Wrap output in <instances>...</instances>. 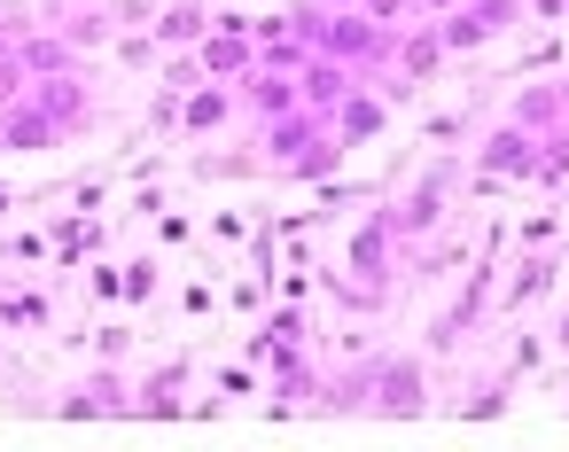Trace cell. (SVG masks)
<instances>
[{
	"instance_id": "9a60e30c",
	"label": "cell",
	"mask_w": 569,
	"mask_h": 452,
	"mask_svg": "<svg viewBox=\"0 0 569 452\" xmlns=\"http://www.w3.org/2000/svg\"><path fill=\"white\" fill-rule=\"evenodd\" d=\"M343 157H351V149H343V141H336V125H328V133H312L297 157H281L273 172H281V180H312V188H320V180H336V172H343Z\"/></svg>"
},
{
	"instance_id": "6da1fadb",
	"label": "cell",
	"mask_w": 569,
	"mask_h": 452,
	"mask_svg": "<svg viewBox=\"0 0 569 452\" xmlns=\"http://www.w3.org/2000/svg\"><path fill=\"white\" fill-rule=\"evenodd\" d=\"M390 40H398V32H390V24H375L367 9H328V24H320V40H312V48H320V56H336V63H351L359 79H375V71L390 63Z\"/></svg>"
},
{
	"instance_id": "cb8c5ba5",
	"label": "cell",
	"mask_w": 569,
	"mask_h": 452,
	"mask_svg": "<svg viewBox=\"0 0 569 452\" xmlns=\"http://www.w3.org/2000/svg\"><path fill=\"white\" fill-rule=\"evenodd\" d=\"M507 390H515V374H491V382H468V398H460V413H468V421H499V413H507Z\"/></svg>"
},
{
	"instance_id": "d4e9b609",
	"label": "cell",
	"mask_w": 569,
	"mask_h": 452,
	"mask_svg": "<svg viewBox=\"0 0 569 452\" xmlns=\"http://www.w3.org/2000/svg\"><path fill=\"white\" fill-rule=\"evenodd\" d=\"M530 188H569V125L538 141V172H530Z\"/></svg>"
},
{
	"instance_id": "30bf717a",
	"label": "cell",
	"mask_w": 569,
	"mask_h": 452,
	"mask_svg": "<svg viewBox=\"0 0 569 452\" xmlns=\"http://www.w3.org/2000/svg\"><path fill=\"white\" fill-rule=\"evenodd\" d=\"M359 87H367V79H359L351 63L320 56V48H312V56H305V71H297V94H305V110H320V118H328L343 94H359Z\"/></svg>"
},
{
	"instance_id": "d590c367",
	"label": "cell",
	"mask_w": 569,
	"mask_h": 452,
	"mask_svg": "<svg viewBox=\"0 0 569 452\" xmlns=\"http://www.w3.org/2000/svg\"><path fill=\"white\" fill-rule=\"evenodd\" d=\"M421 133H429V141H460V133H468V118H460V110H452V118H429V125H421Z\"/></svg>"
},
{
	"instance_id": "60d3db41",
	"label": "cell",
	"mask_w": 569,
	"mask_h": 452,
	"mask_svg": "<svg viewBox=\"0 0 569 452\" xmlns=\"http://www.w3.org/2000/svg\"><path fill=\"white\" fill-rule=\"evenodd\" d=\"M320 9H367V0H320Z\"/></svg>"
},
{
	"instance_id": "484cf974",
	"label": "cell",
	"mask_w": 569,
	"mask_h": 452,
	"mask_svg": "<svg viewBox=\"0 0 569 452\" xmlns=\"http://www.w3.org/2000/svg\"><path fill=\"white\" fill-rule=\"evenodd\" d=\"M0 320L9 328H48V297L40 289H0Z\"/></svg>"
},
{
	"instance_id": "7402d4cb",
	"label": "cell",
	"mask_w": 569,
	"mask_h": 452,
	"mask_svg": "<svg viewBox=\"0 0 569 452\" xmlns=\"http://www.w3.org/2000/svg\"><path fill=\"white\" fill-rule=\"evenodd\" d=\"M180 382H188V366L172 359V366H157L141 390H133V413H157V421H172L180 413Z\"/></svg>"
},
{
	"instance_id": "83f0119b",
	"label": "cell",
	"mask_w": 569,
	"mask_h": 452,
	"mask_svg": "<svg viewBox=\"0 0 569 452\" xmlns=\"http://www.w3.org/2000/svg\"><path fill=\"white\" fill-rule=\"evenodd\" d=\"M32 94V71H24V56L9 48V56H0V110H9V102H24Z\"/></svg>"
},
{
	"instance_id": "4316f807",
	"label": "cell",
	"mask_w": 569,
	"mask_h": 452,
	"mask_svg": "<svg viewBox=\"0 0 569 452\" xmlns=\"http://www.w3.org/2000/svg\"><path fill=\"white\" fill-rule=\"evenodd\" d=\"M110 56H118V63H133V71H149L164 48H157V32H118V40H110Z\"/></svg>"
},
{
	"instance_id": "ffe728a7",
	"label": "cell",
	"mask_w": 569,
	"mask_h": 452,
	"mask_svg": "<svg viewBox=\"0 0 569 452\" xmlns=\"http://www.w3.org/2000/svg\"><path fill=\"white\" fill-rule=\"evenodd\" d=\"M507 118H515V125H530V133L546 141V133H561V125H569V102H561V87H522Z\"/></svg>"
},
{
	"instance_id": "ba28073f",
	"label": "cell",
	"mask_w": 569,
	"mask_h": 452,
	"mask_svg": "<svg viewBox=\"0 0 569 452\" xmlns=\"http://www.w3.org/2000/svg\"><path fill=\"white\" fill-rule=\"evenodd\" d=\"M476 172H491V180H530V172H538V133L515 125V118H499V125L476 141Z\"/></svg>"
},
{
	"instance_id": "f546056e",
	"label": "cell",
	"mask_w": 569,
	"mask_h": 452,
	"mask_svg": "<svg viewBox=\"0 0 569 452\" xmlns=\"http://www.w3.org/2000/svg\"><path fill=\"white\" fill-rule=\"evenodd\" d=\"M157 297V258H133L126 265V304H149Z\"/></svg>"
},
{
	"instance_id": "f35d334b",
	"label": "cell",
	"mask_w": 569,
	"mask_h": 452,
	"mask_svg": "<svg viewBox=\"0 0 569 452\" xmlns=\"http://www.w3.org/2000/svg\"><path fill=\"white\" fill-rule=\"evenodd\" d=\"M452 9H468V0H413V17H452Z\"/></svg>"
},
{
	"instance_id": "ee69618b",
	"label": "cell",
	"mask_w": 569,
	"mask_h": 452,
	"mask_svg": "<svg viewBox=\"0 0 569 452\" xmlns=\"http://www.w3.org/2000/svg\"><path fill=\"white\" fill-rule=\"evenodd\" d=\"M561 343H569V312H561Z\"/></svg>"
},
{
	"instance_id": "b9f144b4",
	"label": "cell",
	"mask_w": 569,
	"mask_h": 452,
	"mask_svg": "<svg viewBox=\"0 0 569 452\" xmlns=\"http://www.w3.org/2000/svg\"><path fill=\"white\" fill-rule=\"evenodd\" d=\"M9 203H17V195H9V188H0V211H9Z\"/></svg>"
},
{
	"instance_id": "44dd1931",
	"label": "cell",
	"mask_w": 569,
	"mask_h": 452,
	"mask_svg": "<svg viewBox=\"0 0 569 452\" xmlns=\"http://www.w3.org/2000/svg\"><path fill=\"white\" fill-rule=\"evenodd\" d=\"M56 413H63V421H87V413H133V398H126V382H118V374H102V382L71 390Z\"/></svg>"
},
{
	"instance_id": "5bb4252c",
	"label": "cell",
	"mask_w": 569,
	"mask_h": 452,
	"mask_svg": "<svg viewBox=\"0 0 569 452\" xmlns=\"http://www.w3.org/2000/svg\"><path fill=\"white\" fill-rule=\"evenodd\" d=\"M63 133H56V118L24 94V102H9L0 110V157H17V149H56Z\"/></svg>"
},
{
	"instance_id": "277c9868",
	"label": "cell",
	"mask_w": 569,
	"mask_h": 452,
	"mask_svg": "<svg viewBox=\"0 0 569 452\" xmlns=\"http://www.w3.org/2000/svg\"><path fill=\"white\" fill-rule=\"evenodd\" d=\"M421 405H429V366H421V359H398V351H375V390H367V413L413 421Z\"/></svg>"
},
{
	"instance_id": "f1b7e54d",
	"label": "cell",
	"mask_w": 569,
	"mask_h": 452,
	"mask_svg": "<svg viewBox=\"0 0 569 452\" xmlns=\"http://www.w3.org/2000/svg\"><path fill=\"white\" fill-rule=\"evenodd\" d=\"M553 234H561V219H553V211H530V219L515 227V242H522V250H546Z\"/></svg>"
},
{
	"instance_id": "8992f818",
	"label": "cell",
	"mask_w": 569,
	"mask_h": 452,
	"mask_svg": "<svg viewBox=\"0 0 569 452\" xmlns=\"http://www.w3.org/2000/svg\"><path fill=\"white\" fill-rule=\"evenodd\" d=\"M32 102L56 118V133L71 141V133H87V125H102V94L87 87V71H56V79H32Z\"/></svg>"
},
{
	"instance_id": "d6986e66",
	"label": "cell",
	"mask_w": 569,
	"mask_h": 452,
	"mask_svg": "<svg viewBox=\"0 0 569 452\" xmlns=\"http://www.w3.org/2000/svg\"><path fill=\"white\" fill-rule=\"evenodd\" d=\"M297 343H305V312H297V297H289L281 312H266V320H258L250 359H258V366H273V359H281V351H297Z\"/></svg>"
},
{
	"instance_id": "52a82bcc",
	"label": "cell",
	"mask_w": 569,
	"mask_h": 452,
	"mask_svg": "<svg viewBox=\"0 0 569 452\" xmlns=\"http://www.w3.org/2000/svg\"><path fill=\"white\" fill-rule=\"evenodd\" d=\"M343 273L367 281V289H390V281H398V234L382 227V211H367V219L351 227V242H343Z\"/></svg>"
},
{
	"instance_id": "836d02e7",
	"label": "cell",
	"mask_w": 569,
	"mask_h": 452,
	"mask_svg": "<svg viewBox=\"0 0 569 452\" xmlns=\"http://www.w3.org/2000/svg\"><path fill=\"white\" fill-rule=\"evenodd\" d=\"M250 390H258V359H250V366H227V374H219V398H250Z\"/></svg>"
},
{
	"instance_id": "2e32d148",
	"label": "cell",
	"mask_w": 569,
	"mask_h": 452,
	"mask_svg": "<svg viewBox=\"0 0 569 452\" xmlns=\"http://www.w3.org/2000/svg\"><path fill=\"white\" fill-rule=\"evenodd\" d=\"M56 32H63L79 56H94V48L118 40V17H110V0H87V9H63V17H56Z\"/></svg>"
},
{
	"instance_id": "8fae6325",
	"label": "cell",
	"mask_w": 569,
	"mask_h": 452,
	"mask_svg": "<svg viewBox=\"0 0 569 452\" xmlns=\"http://www.w3.org/2000/svg\"><path fill=\"white\" fill-rule=\"evenodd\" d=\"M328 125H336V141H343V149H367V141H382V133H390V102H382L375 87H359V94H343V102L328 110Z\"/></svg>"
},
{
	"instance_id": "f6af8a7d",
	"label": "cell",
	"mask_w": 569,
	"mask_h": 452,
	"mask_svg": "<svg viewBox=\"0 0 569 452\" xmlns=\"http://www.w3.org/2000/svg\"><path fill=\"white\" fill-rule=\"evenodd\" d=\"M0 56H9V40H0Z\"/></svg>"
},
{
	"instance_id": "603a6c76",
	"label": "cell",
	"mask_w": 569,
	"mask_h": 452,
	"mask_svg": "<svg viewBox=\"0 0 569 452\" xmlns=\"http://www.w3.org/2000/svg\"><path fill=\"white\" fill-rule=\"evenodd\" d=\"M553 273H561V265H553V258H546V250H530V258H522V265H515V281H507V289H499V304H507V312H515V304H530V297H546V289H553Z\"/></svg>"
},
{
	"instance_id": "bcb514c9",
	"label": "cell",
	"mask_w": 569,
	"mask_h": 452,
	"mask_svg": "<svg viewBox=\"0 0 569 452\" xmlns=\"http://www.w3.org/2000/svg\"><path fill=\"white\" fill-rule=\"evenodd\" d=\"M219 9H227V0H219Z\"/></svg>"
},
{
	"instance_id": "4dcf8cb0",
	"label": "cell",
	"mask_w": 569,
	"mask_h": 452,
	"mask_svg": "<svg viewBox=\"0 0 569 452\" xmlns=\"http://www.w3.org/2000/svg\"><path fill=\"white\" fill-rule=\"evenodd\" d=\"M87 289H94V304H118V297H126V265H94Z\"/></svg>"
},
{
	"instance_id": "8d00e7d4",
	"label": "cell",
	"mask_w": 569,
	"mask_h": 452,
	"mask_svg": "<svg viewBox=\"0 0 569 452\" xmlns=\"http://www.w3.org/2000/svg\"><path fill=\"white\" fill-rule=\"evenodd\" d=\"M266 304V281H234V312H258Z\"/></svg>"
},
{
	"instance_id": "7a4b0ae2",
	"label": "cell",
	"mask_w": 569,
	"mask_h": 452,
	"mask_svg": "<svg viewBox=\"0 0 569 452\" xmlns=\"http://www.w3.org/2000/svg\"><path fill=\"white\" fill-rule=\"evenodd\" d=\"M522 17H530V0H468V9L437 17V32H445V56H476V48L507 40Z\"/></svg>"
},
{
	"instance_id": "7c38bea8",
	"label": "cell",
	"mask_w": 569,
	"mask_h": 452,
	"mask_svg": "<svg viewBox=\"0 0 569 452\" xmlns=\"http://www.w3.org/2000/svg\"><path fill=\"white\" fill-rule=\"evenodd\" d=\"M234 110H242V94L227 87V79H203L188 102H180V133L188 141H203V133H219V125H234Z\"/></svg>"
},
{
	"instance_id": "3957f363",
	"label": "cell",
	"mask_w": 569,
	"mask_h": 452,
	"mask_svg": "<svg viewBox=\"0 0 569 452\" xmlns=\"http://www.w3.org/2000/svg\"><path fill=\"white\" fill-rule=\"evenodd\" d=\"M445 188H452V172L437 164V172H421L406 195H390V203H382V227L398 234V250H406V242H429V234L445 227Z\"/></svg>"
},
{
	"instance_id": "1f68e13d",
	"label": "cell",
	"mask_w": 569,
	"mask_h": 452,
	"mask_svg": "<svg viewBox=\"0 0 569 452\" xmlns=\"http://www.w3.org/2000/svg\"><path fill=\"white\" fill-rule=\"evenodd\" d=\"M32 32H40V9H0V40H9V48L32 40Z\"/></svg>"
},
{
	"instance_id": "9c48e42d",
	"label": "cell",
	"mask_w": 569,
	"mask_h": 452,
	"mask_svg": "<svg viewBox=\"0 0 569 452\" xmlns=\"http://www.w3.org/2000/svg\"><path fill=\"white\" fill-rule=\"evenodd\" d=\"M234 94H242V110H258V118H281V110H305V94H297V71L289 63H250L242 79H234Z\"/></svg>"
},
{
	"instance_id": "4fadbf2b",
	"label": "cell",
	"mask_w": 569,
	"mask_h": 452,
	"mask_svg": "<svg viewBox=\"0 0 569 452\" xmlns=\"http://www.w3.org/2000/svg\"><path fill=\"white\" fill-rule=\"evenodd\" d=\"M211 24H219V9H211V0H164L149 32H157V48H164V56H180V48H196Z\"/></svg>"
},
{
	"instance_id": "5b68a950",
	"label": "cell",
	"mask_w": 569,
	"mask_h": 452,
	"mask_svg": "<svg viewBox=\"0 0 569 452\" xmlns=\"http://www.w3.org/2000/svg\"><path fill=\"white\" fill-rule=\"evenodd\" d=\"M196 63H203V79H242L250 63H258V32H250V17H234V9H219V24L196 40Z\"/></svg>"
},
{
	"instance_id": "e575fe53",
	"label": "cell",
	"mask_w": 569,
	"mask_h": 452,
	"mask_svg": "<svg viewBox=\"0 0 569 452\" xmlns=\"http://www.w3.org/2000/svg\"><path fill=\"white\" fill-rule=\"evenodd\" d=\"M149 219H157V242H188V234H196V227H188V219H180V211H164V203H157V211H149Z\"/></svg>"
},
{
	"instance_id": "ac0fdd59",
	"label": "cell",
	"mask_w": 569,
	"mask_h": 452,
	"mask_svg": "<svg viewBox=\"0 0 569 452\" xmlns=\"http://www.w3.org/2000/svg\"><path fill=\"white\" fill-rule=\"evenodd\" d=\"M305 398H328V382L305 366V343H297V351L273 359V413H289V405H305Z\"/></svg>"
},
{
	"instance_id": "d6a6232c",
	"label": "cell",
	"mask_w": 569,
	"mask_h": 452,
	"mask_svg": "<svg viewBox=\"0 0 569 452\" xmlns=\"http://www.w3.org/2000/svg\"><path fill=\"white\" fill-rule=\"evenodd\" d=\"M211 242H250V219L242 211H211Z\"/></svg>"
},
{
	"instance_id": "7bdbcfd3",
	"label": "cell",
	"mask_w": 569,
	"mask_h": 452,
	"mask_svg": "<svg viewBox=\"0 0 569 452\" xmlns=\"http://www.w3.org/2000/svg\"><path fill=\"white\" fill-rule=\"evenodd\" d=\"M553 87H561V102H569V79H553Z\"/></svg>"
},
{
	"instance_id": "e0dca14e",
	"label": "cell",
	"mask_w": 569,
	"mask_h": 452,
	"mask_svg": "<svg viewBox=\"0 0 569 452\" xmlns=\"http://www.w3.org/2000/svg\"><path fill=\"white\" fill-rule=\"evenodd\" d=\"M17 56H24V71H32V79H56V71H79V63H87L56 24H40L32 40H17Z\"/></svg>"
},
{
	"instance_id": "ab89813d",
	"label": "cell",
	"mask_w": 569,
	"mask_h": 452,
	"mask_svg": "<svg viewBox=\"0 0 569 452\" xmlns=\"http://www.w3.org/2000/svg\"><path fill=\"white\" fill-rule=\"evenodd\" d=\"M63 9H87V0H48V17H63Z\"/></svg>"
},
{
	"instance_id": "74e56055",
	"label": "cell",
	"mask_w": 569,
	"mask_h": 452,
	"mask_svg": "<svg viewBox=\"0 0 569 452\" xmlns=\"http://www.w3.org/2000/svg\"><path fill=\"white\" fill-rule=\"evenodd\" d=\"M530 17H546V24H569V0H530Z\"/></svg>"
}]
</instances>
